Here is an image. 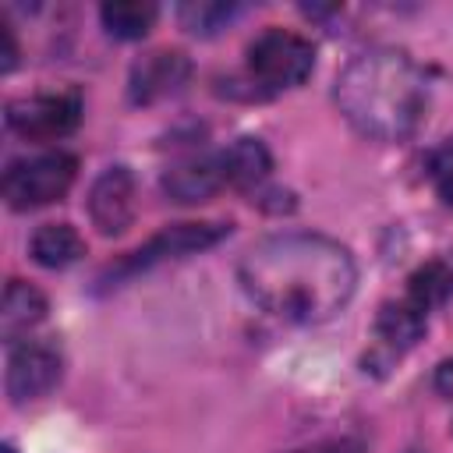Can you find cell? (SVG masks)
<instances>
[{
    "label": "cell",
    "mask_w": 453,
    "mask_h": 453,
    "mask_svg": "<svg viewBox=\"0 0 453 453\" xmlns=\"http://www.w3.org/2000/svg\"><path fill=\"white\" fill-rule=\"evenodd\" d=\"M223 184H226V177H223V159H219V152H216V156H209V152L188 156V159L173 163V166L163 173V191H166L173 202H180V205L205 202V198H212Z\"/></svg>",
    "instance_id": "obj_10"
},
{
    "label": "cell",
    "mask_w": 453,
    "mask_h": 453,
    "mask_svg": "<svg viewBox=\"0 0 453 453\" xmlns=\"http://www.w3.org/2000/svg\"><path fill=\"white\" fill-rule=\"evenodd\" d=\"M0 35H4V60H0V67H4V71H11V67L18 64V42H14V28H11L7 21H0Z\"/></svg>",
    "instance_id": "obj_19"
},
{
    "label": "cell",
    "mask_w": 453,
    "mask_h": 453,
    "mask_svg": "<svg viewBox=\"0 0 453 453\" xmlns=\"http://www.w3.org/2000/svg\"><path fill=\"white\" fill-rule=\"evenodd\" d=\"M428 326V311H421L414 301H396V304H382L379 319H375V340L379 350H386V357H400L407 347L418 343V336Z\"/></svg>",
    "instance_id": "obj_11"
},
{
    "label": "cell",
    "mask_w": 453,
    "mask_h": 453,
    "mask_svg": "<svg viewBox=\"0 0 453 453\" xmlns=\"http://www.w3.org/2000/svg\"><path fill=\"white\" fill-rule=\"evenodd\" d=\"M226 234H230L226 223H173V226L159 230L156 237H149L127 262H120L117 276H120V273L149 269V265L166 262V258H184V255L202 251V248H212V244H219Z\"/></svg>",
    "instance_id": "obj_6"
},
{
    "label": "cell",
    "mask_w": 453,
    "mask_h": 453,
    "mask_svg": "<svg viewBox=\"0 0 453 453\" xmlns=\"http://www.w3.org/2000/svg\"><path fill=\"white\" fill-rule=\"evenodd\" d=\"M88 216L99 234H124L134 219V177L127 166L103 170L88 188Z\"/></svg>",
    "instance_id": "obj_8"
},
{
    "label": "cell",
    "mask_w": 453,
    "mask_h": 453,
    "mask_svg": "<svg viewBox=\"0 0 453 453\" xmlns=\"http://www.w3.org/2000/svg\"><path fill=\"white\" fill-rule=\"evenodd\" d=\"M219 159H223V177L234 188H255L273 170V156L258 138H237L230 149L219 152Z\"/></svg>",
    "instance_id": "obj_12"
},
{
    "label": "cell",
    "mask_w": 453,
    "mask_h": 453,
    "mask_svg": "<svg viewBox=\"0 0 453 453\" xmlns=\"http://www.w3.org/2000/svg\"><path fill=\"white\" fill-rule=\"evenodd\" d=\"M453 297V258H432L407 280V301H414L421 311L442 304Z\"/></svg>",
    "instance_id": "obj_15"
},
{
    "label": "cell",
    "mask_w": 453,
    "mask_h": 453,
    "mask_svg": "<svg viewBox=\"0 0 453 453\" xmlns=\"http://www.w3.org/2000/svg\"><path fill=\"white\" fill-rule=\"evenodd\" d=\"M244 294L273 319L315 326L333 319L357 287L350 251L322 234H276L251 244L237 265Z\"/></svg>",
    "instance_id": "obj_1"
},
{
    "label": "cell",
    "mask_w": 453,
    "mask_h": 453,
    "mask_svg": "<svg viewBox=\"0 0 453 453\" xmlns=\"http://www.w3.org/2000/svg\"><path fill=\"white\" fill-rule=\"evenodd\" d=\"M28 251H32V258L39 265L64 269V265H71V262H78L85 255V241H81V234L71 223H42L32 234Z\"/></svg>",
    "instance_id": "obj_13"
},
{
    "label": "cell",
    "mask_w": 453,
    "mask_h": 453,
    "mask_svg": "<svg viewBox=\"0 0 453 453\" xmlns=\"http://www.w3.org/2000/svg\"><path fill=\"white\" fill-rule=\"evenodd\" d=\"M60 382V354L50 343H14L7 354V396L14 403L35 400Z\"/></svg>",
    "instance_id": "obj_7"
},
{
    "label": "cell",
    "mask_w": 453,
    "mask_h": 453,
    "mask_svg": "<svg viewBox=\"0 0 453 453\" xmlns=\"http://www.w3.org/2000/svg\"><path fill=\"white\" fill-rule=\"evenodd\" d=\"M156 4L149 0H113L99 7V18L106 25L110 35L117 39H142L152 25H156Z\"/></svg>",
    "instance_id": "obj_16"
},
{
    "label": "cell",
    "mask_w": 453,
    "mask_h": 453,
    "mask_svg": "<svg viewBox=\"0 0 453 453\" xmlns=\"http://www.w3.org/2000/svg\"><path fill=\"white\" fill-rule=\"evenodd\" d=\"M191 78V60L177 50H156L149 57H142L134 67H131V78H127V92H131V103H159L173 92L184 88V81Z\"/></svg>",
    "instance_id": "obj_9"
},
{
    "label": "cell",
    "mask_w": 453,
    "mask_h": 453,
    "mask_svg": "<svg viewBox=\"0 0 453 453\" xmlns=\"http://www.w3.org/2000/svg\"><path fill=\"white\" fill-rule=\"evenodd\" d=\"M336 106L343 120L372 142L411 138L428 110V85L418 64L389 46L357 53L336 78Z\"/></svg>",
    "instance_id": "obj_2"
},
{
    "label": "cell",
    "mask_w": 453,
    "mask_h": 453,
    "mask_svg": "<svg viewBox=\"0 0 453 453\" xmlns=\"http://www.w3.org/2000/svg\"><path fill=\"white\" fill-rule=\"evenodd\" d=\"M81 96L78 92H39L7 103V127L28 142H53L78 127Z\"/></svg>",
    "instance_id": "obj_5"
},
{
    "label": "cell",
    "mask_w": 453,
    "mask_h": 453,
    "mask_svg": "<svg viewBox=\"0 0 453 453\" xmlns=\"http://www.w3.org/2000/svg\"><path fill=\"white\" fill-rule=\"evenodd\" d=\"M46 315V297L21 280H11L4 290V311H0V329L4 340H18V333H28L35 322Z\"/></svg>",
    "instance_id": "obj_14"
},
{
    "label": "cell",
    "mask_w": 453,
    "mask_h": 453,
    "mask_svg": "<svg viewBox=\"0 0 453 453\" xmlns=\"http://www.w3.org/2000/svg\"><path fill=\"white\" fill-rule=\"evenodd\" d=\"M435 389H439L442 396H449V400H453V357H449V361H442V365L435 368Z\"/></svg>",
    "instance_id": "obj_20"
},
{
    "label": "cell",
    "mask_w": 453,
    "mask_h": 453,
    "mask_svg": "<svg viewBox=\"0 0 453 453\" xmlns=\"http://www.w3.org/2000/svg\"><path fill=\"white\" fill-rule=\"evenodd\" d=\"M74 156L67 152H39L28 159H14L4 173V198L11 209H39L67 195L74 184Z\"/></svg>",
    "instance_id": "obj_4"
},
{
    "label": "cell",
    "mask_w": 453,
    "mask_h": 453,
    "mask_svg": "<svg viewBox=\"0 0 453 453\" xmlns=\"http://www.w3.org/2000/svg\"><path fill=\"white\" fill-rule=\"evenodd\" d=\"M428 173H432V184H435L439 198L453 205V138H449V142H446V145H442V149L432 156Z\"/></svg>",
    "instance_id": "obj_18"
},
{
    "label": "cell",
    "mask_w": 453,
    "mask_h": 453,
    "mask_svg": "<svg viewBox=\"0 0 453 453\" xmlns=\"http://www.w3.org/2000/svg\"><path fill=\"white\" fill-rule=\"evenodd\" d=\"M315 67V50L308 39H301L297 32L287 28H265L251 46H248V71L251 78L269 88H294L301 85Z\"/></svg>",
    "instance_id": "obj_3"
},
{
    "label": "cell",
    "mask_w": 453,
    "mask_h": 453,
    "mask_svg": "<svg viewBox=\"0 0 453 453\" xmlns=\"http://www.w3.org/2000/svg\"><path fill=\"white\" fill-rule=\"evenodd\" d=\"M177 14H180V25H184L188 32H195V35H212V32H219L223 25H230V21L241 14V7H237V4H209V0H198V4H184Z\"/></svg>",
    "instance_id": "obj_17"
},
{
    "label": "cell",
    "mask_w": 453,
    "mask_h": 453,
    "mask_svg": "<svg viewBox=\"0 0 453 453\" xmlns=\"http://www.w3.org/2000/svg\"><path fill=\"white\" fill-rule=\"evenodd\" d=\"M0 453H14V446H4V449H0Z\"/></svg>",
    "instance_id": "obj_21"
}]
</instances>
